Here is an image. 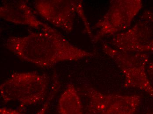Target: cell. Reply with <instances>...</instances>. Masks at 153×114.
<instances>
[{
  "instance_id": "3",
  "label": "cell",
  "mask_w": 153,
  "mask_h": 114,
  "mask_svg": "<svg viewBox=\"0 0 153 114\" xmlns=\"http://www.w3.org/2000/svg\"><path fill=\"white\" fill-rule=\"evenodd\" d=\"M102 49L114 60L125 76V88L138 89L153 98V87L146 69L149 59L147 53L123 52L106 43L102 44Z\"/></svg>"
},
{
  "instance_id": "1",
  "label": "cell",
  "mask_w": 153,
  "mask_h": 114,
  "mask_svg": "<svg viewBox=\"0 0 153 114\" xmlns=\"http://www.w3.org/2000/svg\"><path fill=\"white\" fill-rule=\"evenodd\" d=\"M4 46L20 59L43 68L94 55L74 46L51 27L45 31L33 32L23 37H9Z\"/></svg>"
},
{
  "instance_id": "10",
  "label": "cell",
  "mask_w": 153,
  "mask_h": 114,
  "mask_svg": "<svg viewBox=\"0 0 153 114\" xmlns=\"http://www.w3.org/2000/svg\"><path fill=\"white\" fill-rule=\"evenodd\" d=\"M59 82L57 79L54 78L53 83V88H52V90L50 92L48 98L47 99L45 103L43 105L42 107L39 109V111L37 112V113L35 114H46L47 111L49 107L51 102L53 99L57 92L59 90Z\"/></svg>"
},
{
  "instance_id": "6",
  "label": "cell",
  "mask_w": 153,
  "mask_h": 114,
  "mask_svg": "<svg viewBox=\"0 0 153 114\" xmlns=\"http://www.w3.org/2000/svg\"><path fill=\"white\" fill-rule=\"evenodd\" d=\"M85 93L89 101L86 114H134L141 101L140 95L105 94L91 87Z\"/></svg>"
},
{
  "instance_id": "7",
  "label": "cell",
  "mask_w": 153,
  "mask_h": 114,
  "mask_svg": "<svg viewBox=\"0 0 153 114\" xmlns=\"http://www.w3.org/2000/svg\"><path fill=\"white\" fill-rule=\"evenodd\" d=\"M35 7L45 20L68 33L72 31L76 14L80 17L85 14L80 1L38 0Z\"/></svg>"
},
{
  "instance_id": "9",
  "label": "cell",
  "mask_w": 153,
  "mask_h": 114,
  "mask_svg": "<svg viewBox=\"0 0 153 114\" xmlns=\"http://www.w3.org/2000/svg\"><path fill=\"white\" fill-rule=\"evenodd\" d=\"M58 109L60 114H83L81 98L73 84H68L61 94Z\"/></svg>"
},
{
  "instance_id": "5",
  "label": "cell",
  "mask_w": 153,
  "mask_h": 114,
  "mask_svg": "<svg viewBox=\"0 0 153 114\" xmlns=\"http://www.w3.org/2000/svg\"><path fill=\"white\" fill-rule=\"evenodd\" d=\"M112 47L125 53H146L153 51V13L145 11L132 27L114 35Z\"/></svg>"
},
{
  "instance_id": "13",
  "label": "cell",
  "mask_w": 153,
  "mask_h": 114,
  "mask_svg": "<svg viewBox=\"0 0 153 114\" xmlns=\"http://www.w3.org/2000/svg\"><path fill=\"white\" fill-rule=\"evenodd\" d=\"M146 114H153V112H149V113H147Z\"/></svg>"
},
{
  "instance_id": "11",
  "label": "cell",
  "mask_w": 153,
  "mask_h": 114,
  "mask_svg": "<svg viewBox=\"0 0 153 114\" xmlns=\"http://www.w3.org/2000/svg\"><path fill=\"white\" fill-rule=\"evenodd\" d=\"M0 114H23L17 110L2 107L0 109Z\"/></svg>"
},
{
  "instance_id": "12",
  "label": "cell",
  "mask_w": 153,
  "mask_h": 114,
  "mask_svg": "<svg viewBox=\"0 0 153 114\" xmlns=\"http://www.w3.org/2000/svg\"><path fill=\"white\" fill-rule=\"evenodd\" d=\"M147 71V74H149V76L153 77V62L149 65Z\"/></svg>"
},
{
  "instance_id": "4",
  "label": "cell",
  "mask_w": 153,
  "mask_h": 114,
  "mask_svg": "<svg viewBox=\"0 0 153 114\" xmlns=\"http://www.w3.org/2000/svg\"><path fill=\"white\" fill-rule=\"evenodd\" d=\"M141 0H113L107 13L94 25L98 29L92 39L97 43L108 36L124 32L129 26L143 7Z\"/></svg>"
},
{
  "instance_id": "2",
  "label": "cell",
  "mask_w": 153,
  "mask_h": 114,
  "mask_svg": "<svg viewBox=\"0 0 153 114\" xmlns=\"http://www.w3.org/2000/svg\"><path fill=\"white\" fill-rule=\"evenodd\" d=\"M47 75L36 72L12 74L0 86V93L5 104L19 102L23 107L40 102L46 96L49 84Z\"/></svg>"
},
{
  "instance_id": "8",
  "label": "cell",
  "mask_w": 153,
  "mask_h": 114,
  "mask_svg": "<svg viewBox=\"0 0 153 114\" xmlns=\"http://www.w3.org/2000/svg\"><path fill=\"white\" fill-rule=\"evenodd\" d=\"M0 17L8 22L45 31L51 27L38 20L24 1L6 2L0 7Z\"/></svg>"
}]
</instances>
